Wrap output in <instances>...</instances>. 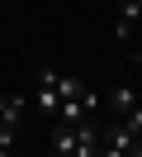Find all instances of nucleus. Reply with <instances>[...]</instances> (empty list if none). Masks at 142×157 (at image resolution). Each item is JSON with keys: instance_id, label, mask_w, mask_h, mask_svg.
<instances>
[{"instance_id": "obj_1", "label": "nucleus", "mask_w": 142, "mask_h": 157, "mask_svg": "<svg viewBox=\"0 0 142 157\" xmlns=\"http://www.w3.org/2000/svg\"><path fill=\"white\" fill-rule=\"evenodd\" d=\"M137 138H142V133H133V128L118 119V124L100 128V157H128V147L137 143Z\"/></svg>"}, {"instance_id": "obj_2", "label": "nucleus", "mask_w": 142, "mask_h": 157, "mask_svg": "<svg viewBox=\"0 0 142 157\" xmlns=\"http://www.w3.org/2000/svg\"><path fill=\"white\" fill-rule=\"evenodd\" d=\"M137 19H142V0H123L118 14H114V38H133Z\"/></svg>"}, {"instance_id": "obj_3", "label": "nucleus", "mask_w": 142, "mask_h": 157, "mask_svg": "<svg viewBox=\"0 0 142 157\" xmlns=\"http://www.w3.org/2000/svg\"><path fill=\"white\" fill-rule=\"evenodd\" d=\"M71 133H76V152L81 157H100V128L95 124L81 119V124H71Z\"/></svg>"}, {"instance_id": "obj_4", "label": "nucleus", "mask_w": 142, "mask_h": 157, "mask_svg": "<svg viewBox=\"0 0 142 157\" xmlns=\"http://www.w3.org/2000/svg\"><path fill=\"white\" fill-rule=\"evenodd\" d=\"M28 100L24 95H0V124H19V114H24Z\"/></svg>"}, {"instance_id": "obj_5", "label": "nucleus", "mask_w": 142, "mask_h": 157, "mask_svg": "<svg viewBox=\"0 0 142 157\" xmlns=\"http://www.w3.org/2000/svg\"><path fill=\"white\" fill-rule=\"evenodd\" d=\"M109 105L118 109V114H128V109L137 105V95H133V86H114V90H109Z\"/></svg>"}, {"instance_id": "obj_6", "label": "nucleus", "mask_w": 142, "mask_h": 157, "mask_svg": "<svg viewBox=\"0 0 142 157\" xmlns=\"http://www.w3.org/2000/svg\"><path fill=\"white\" fill-rule=\"evenodd\" d=\"M57 119H62V124H81V119H85L81 100H62V105H57Z\"/></svg>"}, {"instance_id": "obj_7", "label": "nucleus", "mask_w": 142, "mask_h": 157, "mask_svg": "<svg viewBox=\"0 0 142 157\" xmlns=\"http://www.w3.org/2000/svg\"><path fill=\"white\" fill-rule=\"evenodd\" d=\"M52 152H76V133H71V124H62L52 133Z\"/></svg>"}, {"instance_id": "obj_8", "label": "nucleus", "mask_w": 142, "mask_h": 157, "mask_svg": "<svg viewBox=\"0 0 142 157\" xmlns=\"http://www.w3.org/2000/svg\"><path fill=\"white\" fill-rule=\"evenodd\" d=\"M52 90H57V100H76V95H81L85 86H81L76 76H57V86H52Z\"/></svg>"}, {"instance_id": "obj_9", "label": "nucleus", "mask_w": 142, "mask_h": 157, "mask_svg": "<svg viewBox=\"0 0 142 157\" xmlns=\"http://www.w3.org/2000/svg\"><path fill=\"white\" fill-rule=\"evenodd\" d=\"M38 105H43L47 114H57V105H62V100H57V90H38Z\"/></svg>"}, {"instance_id": "obj_10", "label": "nucleus", "mask_w": 142, "mask_h": 157, "mask_svg": "<svg viewBox=\"0 0 142 157\" xmlns=\"http://www.w3.org/2000/svg\"><path fill=\"white\" fill-rule=\"evenodd\" d=\"M123 124H128V128H133V133H142V105H133V109H128V114H123Z\"/></svg>"}, {"instance_id": "obj_11", "label": "nucleus", "mask_w": 142, "mask_h": 157, "mask_svg": "<svg viewBox=\"0 0 142 157\" xmlns=\"http://www.w3.org/2000/svg\"><path fill=\"white\" fill-rule=\"evenodd\" d=\"M128 157H142V138H137V143H133V147H128Z\"/></svg>"}, {"instance_id": "obj_12", "label": "nucleus", "mask_w": 142, "mask_h": 157, "mask_svg": "<svg viewBox=\"0 0 142 157\" xmlns=\"http://www.w3.org/2000/svg\"><path fill=\"white\" fill-rule=\"evenodd\" d=\"M57 157H81V152H57Z\"/></svg>"}, {"instance_id": "obj_13", "label": "nucleus", "mask_w": 142, "mask_h": 157, "mask_svg": "<svg viewBox=\"0 0 142 157\" xmlns=\"http://www.w3.org/2000/svg\"><path fill=\"white\" fill-rule=\"evenodd\" d=\"M137 57H142V48H137Z\"/></svg>"}]
</instances>
